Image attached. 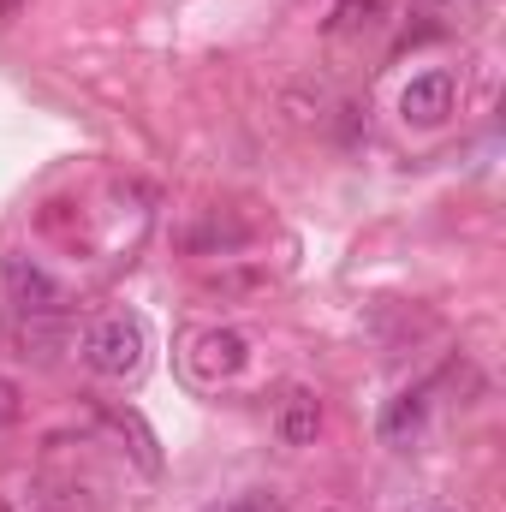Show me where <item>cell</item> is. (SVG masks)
Masks as SVG:
<instances>
[{
  "label": "cell",
  "mask_w": 506,
  "mask_h": 512,
  "mask_svg": "<svg viewBox=\"0 0 506 512\" xmlns=\"http://www.w3.org/2000/svg\"><path fill=\"white\" fill-rule=\"evenodd\" d=\"M143 358H149V328L137 316H126V310L120 316H102L84 334V364L96 376H108V382H131L143 370Z\"/></svg>",
  "instance_id": "6da1fadb"
},
{
  "label": "cell",
  "mask_w": 506,
  "mask_h": 512,
  "mask_svg": "<svg viewBox=\"0 0 506 512\" xmlns=\"http://www.w3.org/2000/svg\"><path fill=\"white\" fill-rule=\"evenodd\" d=\"M185 370H191V382H203V387L233 382V376L251 370V340L239 328H203L185 346Z\"/></svg>",
  "instance_id": "7a4b0ae2"
},
{
  "label": "cell",
  "mask_w": 506,
  "mask_h": 512,
  "mask_svg": "<svg viewBox=\"0 0 506 512\" xmlns=\"http://www.w3.org/2000/svg\"><path fill=\"white\" fill-rule=\"evenodd\" d=\"M459 108V78L453 72H417L405 90H399V120L417 131H435L453 120Z\"/></svg>",
  "instance_id": "3957f363"
},
{
  "label": "cell",
  "mask_w": 506,
  "mask_h": 512,
  "mask_svg": "<svg viewBox=\"0 0 506 512\" xmlns=\"http://www.w3.org/2000/svg\"><path fill=\"white\" fill-rule=\"evenodd\" d=\"M6 292H12V304H18L24 316H60V310H66L60 280H54L48 268H36L30 256H12V262H6Z\"/></svg>",
  "instance_id": "277c9868"
},
{
  "label": "cell",
  "mask_w": 506,
  "mask_h": 512,
  "mask_svg": "<svg viewBox=\"0 0 506 512\" xmlns=\"http://www.w3.org/2000/svg\"><path fill=\"white\" fill-rule=\"evenodd\" d=\"M274 429H280V441H286V447H310V441L322 435V399H316L310 387H292V393L280 399Z\"/></svg>",
  "instance_id": "5b68a950"
},
{
  "label": "cell",
  "mask_w": 506,
  "mask_h": 512,
  "mask_svg": "<svg viewBox=\"0 0 506 512\" xmlns=\"http://www.w3.org/2000/svg\"><path fill=\"white\" fill-rule=\"evenodd\" d=\"M423 417H429V399H423V393L387 399V411H381V441H387V447H411V441L423 435Z\"/></svg>",
  "instance_id": "8992f818"
},
{
  "label": "cell",
  "mask_w": 506,
  "mask_h": 512,
  "mask_svg": "<svg viewBox=\"0 0 506 512\" xmlns=\"http://www.w3.org/2000/svg\"><path fill=\"white\" fill-rule=\"evenodd\" d=\"M376 18H381V0H340L328 30H334V36H352V30H370Z\"/></svg>",
  "instance_id": "52a82bcc"
},
{
  "label": "cell",
  "mask_w": 506,
  "mask_h": 512,
  "mask_svg": "<svg viewBox=\"0 0 506 512\" xmlns=\"http://www.w3.org/2000/svg\"><path fill=\"white\" fill-rule=\"evenodd\" d=\"M114 423H120V435H131V453H137V465L143 471H161V453H155V435L137 423V411H114Z\"/></svg>",
  "instance_id": "ba28073f"
},
{
  "label": "cell",
  "mask_w": 506,
  "mask_h": 512,
  "mask_svg": "<svg viewBox=\"0 0 506 512\" xmlns=\"http://www.w3.org/2000/svg\"><path fill=\"white\" fill-rule=\"evenodd\" d=\"M227 512H286V495L280 489H245Z\"/></svg>",
  "instance_id": "9c48e42d"
},
{
  "label": "cell",
  "mask_w": 506,
  "mask_h": 512,
  "mask_svg": "<svg viewBox=\"0 0 506 512\" xmlns=\"http://www.w3.org/2000/svg\"><path fill=\"white\" fill-rule=\"evenodd\" d=\"M12 417H18V387H12L6 376H0V429H6Z\"/></svg>",
  "instance_id": "30bf717a"
},
{
  "label": "cell",
  "mask_w": 506,
  "mask_h": 512,
  "mask_svg": "<svg viewBox=\"0 0 506 512\" xmlns=\"http://www.w3.org/2000/svg\"><path fill=\"white\" fill-rule=\"evenodd\" d=\"M0 12H6V18H18V12H24V0H0Z\"/></svg>",
  "instance_id": "8fae6325"
},
{
  "label": "cell",
  "mask_w": 506,
  "mask_h": 512,
  "mask_svg": "<svg viewBox=\"0 0 506 512\" xmlns=\"http://www.w3.org/2000/svg\"><path fill=\"white\" fill-rule=\"evenodd\" d=\"M423 6H453V0H423Z\"/></svg>",
  "instance_id": "7c38bea8"
},
{
  "label": "cell",
  "mask_w": 506,
  "mask_h": 512,
  "mask_svg": "<svg viewBox=\"0 0 506 512\" xmlns=\"http://www.w3.org/2000/svg\"><path fill=\"white\" fill-rule=\"evenodd\" d=\"M435 512H453V507H435Z\"/></svg>",
  "instance_id": "4fadbf2b"
}]
</instances>
